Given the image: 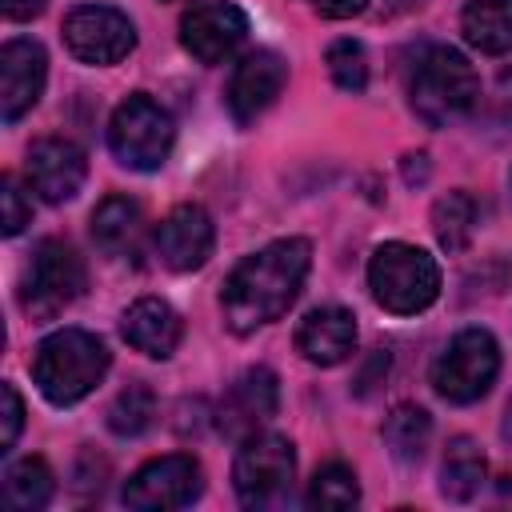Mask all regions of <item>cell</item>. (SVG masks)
I'll use <instances>...</instances> for the list:
<instances>
[{"instance_id":"cell-17","label":"cell","mask_w":512,"mask_h":512,"mask_svg":"<svg viewBox=\"0 0 512 512\" xmlns=\"http://www.w3.org/2000/svg\"><path fill=\"white\" fill-rule=\"evenodd\" d=\"M296 352L308 364L332 368L356 352V316L348 308H312L296 328Z\"/></svg>"},{"instance_id":"cell-21","label":"cell","mask_w":512,"mask_h":512,"mask_svg":"<svg viewBox=\"0 0 512 512\" xmlns=\"http://www.w3.org/2000/svg\"><path fill=\"white\" fill-rule=\"evenodd\" d=\"M484 476H488V464H484L480 444L468 436H456L440 464V492L448 500H472L484 488Z\"/></svg>"},{"instance_id":"cell-8","label":"cell","mask_w":512,"mask_h":512,"mask_svg":"<svg viewBox=\"0 0 512 512\" xmlns=\"http://www.w3.org/2000/svg\"><path fill=\"white\" fill-rule=\"evenodd\" d=\"M500 372V348L492 340V332L484 328H464L452 336V344L444 348V356L432 368V384L444 400L452 404H472L480 400L492 380Z\"/></svg>"},{"instance_id":"cell-27","label":"cell","mask_w":512,"mask_h":512,"mask_svg":"<svg viewBox=\"0 0 512 512\" xmlns=\"http://www.w3.org/2000/svg\"><path fill=\"white\" fill-rule=\"evenodd\" d=\"M328 72L344 92H364L368 84V56L360 40H332L328 44Z\"/></svg>"},{"instance_id":"cell-7","label":"cell","mask_w":512,"mask_h":512,"mask_svg":"<svg viewBox=\"0 0 512 512\" xmlns=\"http://www.w3.org/2000/svg\"><path fill=\"white\" fill-rule=\"evenodd\" d=\"M292 476H296V452L284 436L252 432L248 440H240V452L232 464V484L248 508L280 504L292 488Z\"/></svg>"},{"instance_id":"cell-22","label":"cell","mask_w":512,"mask_h":512,"mask_svg":"<svg viewBox=\"0 0 512 512\" xmlns=\"http://www.w3.org/2000/svg\"><path fill=\"white\" fill-rule=\"evenodd\" d=\"M52 492H56V480H52V468L40 456L16 460L4 472V484H0V500L12 512H36V508H44L52 500Z\"/></svg>"},{"instance_id":"cell-26","label":"cell","mask_w":512,"mask_h":512,"mask_svg":"<svg viewBox=\"0 0 512 512\" xmlns=\"http://www.w3.org/2000/svg\"><path fill=\"white\" fill-rule=\"evenodd\" d=\"M156 416V392L148 384H128L108 404V428L116 436H140Z\"/></svg>"},{"instance_id":"cell-25","label":"cell","mask_w":512,"mask_h":512,"mask_svg":"<svg viewBox=\"0 0 512 512\" xmlns=\"http://www.w3.org/2000/svg\"><path fill=\"white\" fill-rule=\"evenodd\" d=\"M308 508H324V512H344L360 504V484L356 472L348 464H324L316 468L312 484H308Z\"/></svg>"},{"instance_id":"cell-20","label":"cell","mask_w":512,"mask_h":512,"mask_svg":"<svg viewBox=\"0 0 512 512\" xmlns=\"http://www.w3.org/2000/svg\"><path fill=\"white\" fill-rule=\"evenodd\" d=\"M460 28L464 40L484 56L512 52V0H468Z\"/></svg>"},{"instance_id":"cell-11","label":"cell","mask_w":512,"mask_h":512,"mask_svg":"<svg viewBox=\"0 0 512 512\" xmlns=\"http://www.w3.org/2000/svg\"><path fill=\"white\" fill-rule=\"evenodd\" d=\"M156 256L164 268L172 272H192L200 268L208 256H212V244H216V228H212V216L200 208V204H176L160 224H156Z\"/></svg>"},{"instance_id":"cell-16","label":"cell","mask_w":512,"mask_h":512,"mask_svg":"<svg viewBox=\"0 0 512 512\" xmlns=\"http://www.w3.org/2000/svg\"><path fill=\"white\" fill-rule=\"evenodd\" d=\"M284 80H288V64H284L276 52H268V48L248 52V56L236 64L232 80H228V112L236 116V124L256 120V116L280 96Z\"/></svg>"},{"instance_id":"cell-19","label":"cell","mask_w":512,"mask_h":512,"mask_svg":"<svg viewBox=\"0 0 512 512\" xmlns=\"http://www.w3.org/2000/svg\"><path fill=\"white\" fill-rule=\"evenodd\" d=\"M144 232V212L136 200L128 196H104L92 212V240L108 252V256H128L136 252Z\"/></svg>"},{"instance_id":"cell-12","label":"cell","mask_w":512,"mask_h":512,"mask_svg":"<svg viewBox=\"0 0 512 512\" xmlns=\"http://www.w3.org/2000/svg\"><path fill=\"white\" fill-rule=\"evenodd\" d=\"M280 408V384H276V372L268 368H248L232 388L228 396L220 400L216 408V424L224 436L232 440H248L252 432H260Z\"/></svg>"},{"instance_id":"cell-23","label":"cell","mask_w":512,"mask_h":512,"mask_svg":"<svg viewBox=\"0 0 512 512\" xmlns=\"http://www.w3.org/2000/svg\"><path fill=\"white\" fill-rule=\"evenodd\" d=\"M476 220H480V208L464 188H456L432 204V232H436L440 248H448V252H460L472 240Z\"/></svg>"},{"instance_id":"cell-4","label":"cell","mask_w":512,"mask_h":512,"mask_svg":"<svg viewBox=\"0 0 512 512\" xmlns=\"http://www.w3.org/2000/svg\"><path fill=\"white\" fill-rule=\"evenodd\" d=\"M480 96V80H476V68L456 52V48H428L420 60H416V72H412V84H408V100H412V112L428 124V128H440L456 116H464Z\"/></svg>"},{"instance_id":"cell-24","label":"cell","mask_w":512,"mask_h":512,"mask_svg":"<svg viewBox=\"0 0 512 512\" xmlns=\"http://www.w3.org/2000/svg\"><path fill=\"white\" fill-rule=\"evenodd\" d=\"M428 436H432V420L416 404H400L384 420V444L392 448L396 460H420L428 448Z\"/></svg>"},{"instance_id":"cell-18","label":"cell","mask_w":512,"mask_h":512,"mask_svg":"<svg viewBox=\"0 0 512 512\" xmlns=\"http://www.w3.org/2000/svg\"><path fill=\"white\" fill-rule=\"evenodd\" d=\"M120 328H124V340L136 352L152 356V360H168L176 352V344H180V332H184L176 308L168 300H160V296H140L124 312V324Z\"/></svg>"},{"instance_id":"cell-29","label":"cell","mask_w":512,"mask_h":512,"mask_svg":"<svg viewBox=\"0 0 512 512\" xmlns=\"http://www.w3.org/2000/svg\"><path fill=\"white\" fill-rule=\"evenodd\" d=\"M0 396H4V428H0V452H8V448L16 444V436H20V428H24V404H20V392H16L12 384H4V388H0Z\"/></svg>"},{"instance_id":"cell-6","label":"cell","mask_w":512,"mask_h":512,"mask_svg":"<svg viewBox=\"0 0 512 512\" xmlns=\"http://www.w3.org/2000/svg\"><path fill=\"white\" fill-rule=\"evenodd\" d=\"M80 292H84V260L76 256V248L64 240H40L32 252V264L24 272L20 308L32 320H52Z\"/></svg>"},{"instance_id":"cell-30","label":"cell","mask_w":512,"mask_h":512,"mask_svg":"<svg viewBox=\"0 0 512 512\" xmlns=\"http://www.w3.org/2000/svg\"><path fill=\"white\" fill-rule=\"evenodd\" d=\"M312 8L328 20H348V16H360L368 8V0H312Z\"/></svg>"},{"instance_id":"cell-10","label":"cell","mask_w":512,"mask_h":512,"mask_svg":"<svg viewBox=\"0 0 512 512\" xmlns=\"http://www.w3.org/2000/svg\"><path fill=\"white\" fill-rule=\"evenodd\" d=\"M64 44L84 64H116L136 48V28L108 4H80L64 16Z\"/></svg>"},{"instance_id":"cell-13","label":"cell","mask_w":512,"mask_h":512,"mask_svg":"<svg viewBox=\"0 0 512 512\" xmlns=\"http://www.w3.org/2000/svg\"><path fill=\"white\" fill-rule=\"evenodd\" d=\"M248 36V16L236 4H200L180 20V44L200 64H224Z\"/></svg>"},{"instance_id":"cell-1","label":"cell","mask_w":512,"mask_h":512,"mask_svg":"<svg viewBox=\"0 0 512 512\" xmlns=\"http://www.w3.org/2000/svg\"><path fill=\"white\" fill-rule=\"evenodd\" d=\"M312 264V244L300 236L288 240H272L260 252L244 256L232 276L224 280L220 292V308H224V324L240 336L280 320L292 300L300 296V284L308 276Z\"/></svg>"},{"instance_id":"cell-14","label":"cell","mask_w":512,"mask_h":512,"mask_svg":"<svg viewBox=\"0 0 512 512\" xmlns=\"http://www.w3.org/2000/svg\"><path fill=\"white\" fill-rule=\"evenodd\" d=\"M28 184L48 200V204H64L80 192L84 176H88V160L84 148L64 140V136H44L28 148Z\"/></svg>"},{"instance_id":"cell-3","label":"cell","mask_w":512,"mask_h":512,"mask_svg":"<svg viewBox=\"0 0 512 512\" xmlns=\"http://www.w3.org/2000/svg\"><path fill=\"white\" fill-rule=\"evenodd\" d=\"M368 288L380 308L396 316H416L440 296V268L424 248L388 240L368 260Z\"/></svg>"},{"instance_id":"cell-15","label":"cell","mask_w":512,"mask_h":512,"mask_svg":"<svg viewBox=\"0 0 512 512\" xmlns=\"http://www.w3.org/2000/svg\"><path fill=\"white\" fill-rule=\"evenodd\" d=\"M48 80V56L36 40H8L0 48V116L4 124H16L44 92Z\"/></svg>"},{"instance_id":"cell-31","label":"cell","mask_w":512,"mask_h":512,"mask_svg":"<svg viewBox=\"0 0 512 512\" xmlns=\"http://www.w3.org/2000/svg\"><path fill=\"white\" fill-rule=\"evenodd\" d=\"M44 12V0H4V16L8 20H32Z\"/></svg>"},{"instance_id":"cell-5","label":"cell","mask_w":512,"mask_h":512,"mask_svg":"<svg viewBox=\"0 0 512 512\" xmlns=\"http://www.w3.org/2000/svg\"><path fill=\"white\" fill-rule=\"evenodd\" d=\"M172 140H176V128H172V116L144 92H132L108 120V144H112V156L124 164V168H136V172H152L168 160L172 152Z\"/></svg>"},{"instance_id":"cell-9","label":"cell","mask_w":512,"mask_h":512,"mask_svg":"<svg viewBox=\"0 0 512 512\" xmlns=\"http://www.w3.org/2000/svg\"><path fill=\"white\" fill-rule=\"evenodd\" d=\"M204 488V472L192 456L172 452L160 460H148L140 472H132V480L124 484V504L136 512H168V508H184L200 496Z\"/></svg>"},{"instance_id":"cell-2","label":"cell","mask_w":512,"mask_h":512,"mask_svg":"<svg viewBox=\"0 0 512 512\" xmlns=\"http://www.w3.org/2000/svg\"><path fill=\"white\" fill-rule=\"evenodd\" d=\"M108 372V348L100 336L84 328H60L40 340L32 356V380L48 404H76L84 400Z\"/></svg>"},{"instance_id":"cell-28","label":"cell","mask_w":512,"mask_h":512,"mask_svg":"<svg viewBox=\"0 0 512 512\" xmlns=\"http://www.w3.org/2000/svg\"><path fill=\"white\" fill-rule=\"evenodd\" d=\"M0 200H4V236H16V232L32 220V204L24 200V192L16 188L12 176H4V192H0Z\"/></svg>"}]
</instances>
